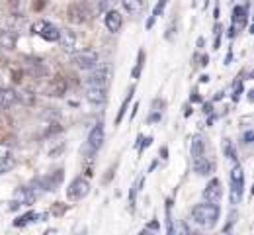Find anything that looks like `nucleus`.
<instances>
[{"instance_id": "1", "label": "nucleus", "mask_w": 254, "mask_h": 235, "mask_svg": "<svg viewBox=\"0 0 254 235\" xmlns=\"http://www.w3.org/2000/svg\"><path fill=\"white\" fill-rule=\"evenodd\" d=\"M191 220H193V224H197L199 228L211 230V228H215V224H217V220H219V206L213 204V202L197 204V206H193V210H191Z\"/></svg>"}, {"instance_id": "2", "label": "nucleus", "mask_w": 254, "mask_h": 235, "mask_svg": "<svg viewBox=\"0 0 254 235\" xmlns=\"http://www.w3.org/2000/svg\"><path fill=\"white\" fill-rule=\"evenodd\" d=\"M104 139H106V134H104V126H102V122H100L98 126L92 128V132L88 134L86 143L80 147V155H82L84 159H92L96 153L100 151V147H102Z\"/></svg>"}, {"instance_id": "3", "label": "nucleus", "mask_w": 254, "mask_h": 235, "mask_svg": "<svg viewBox=\"0 0 254 235\" xmlns=\"http://www.w3.org/2000/svg\"><path fill=\"white\" fill-rule=\"evenodd\" d=\"M66 18H68L70 24H76V26L86 24L90 20V8H88V4L84 0L82 2H72L66 8Z\"/></svg>"}, {"instance_id": "4", "label": "nucleus", "mask_w": 254, "mask_h": 235, "mask_svg": "<svg viewBox=\"0 0 254 235\" xmlns=\"http://www.w3.org/2000/svg\"><path fill=\"white\" fill-rule=\"evenodd\" d=\"M92 73L86 77L84 80V86L90 84V86H106L110 82V75H112V69L108 63H98L94 69H90Z\"/></svg>"}, {"instance_id": "5", "label": "nucleus", "mask_w": 254, "mask_h": 235, "mask_svg": "<svg viewBox=\"0 0 254 235\" xmlns=\"http://www.w3.org/2000/svg\"><path fill=\"white\" fill-rule=\"evenodd\" d=\"M32 32L39 37H43L45 41H59V35H61V30L47 22V20H35V24L32 26Z\"/></svg>"}, {"instance_id": "6", "label": "nucleus", "mask_w": 254, "mask_h": 235, "mask_svg": "<svg viewBox=\"0 0 254 235\" xmlns=\"http://www.w3.org/2000/svg\"><path fill=\"white\" fill-rule=\"evenodd\" d=\"M88 192H90V182H88V178L78 176V178H74V180L68 184V188H66V198L74 202L82 200V198L88 196Z\"/></svg>"}, {"instance_id": "7", "label": "nucleus", "mask_w": 254, "mask_h": 235, "mask_svg": "<svg viewBox=\"0 0 254 235\" xmlns=\"http://www.w3.org/2000/svg\"><path fill=\"white\" fill-rule=\"evenodd\" d=\"M72 61H74V65L78 69L90 71V69H94L100 63V53L96 49H82L80 53H74Z\"/></svg>"}, {"instance_id": "8", "label": "nucleus", "mask_w": 254, "mask_h": 235, "mask_svg": "<svg viewBox=\"0 0 254 235\" xmlns=\"http://www.w3.org/2000/svg\"><path fill=\"white\" fill-rule=\"evenodd\" d=\"M66 90H68V80L64 77H61V75L53 77L49 86H47V94L53 96V98H63L64 94H66Z\"/></svg>"}, {"instance_id": "9", "label": "nucleus", "mask_w": 254, "mask_h": 235, "mask_svg": "<svg viewBox=\"0 0 254 235\" xmlns=\"http://www.w3.org/2000/svg\"><path fill=\"white\" fill-rule=\"evenodd\" d=\"M84 96L90 104L100 106L108 98V90H106V86H90V84H86L84 86Z\"/></svg>"}, {"instance_id": "10", "label": "nucleus", "mask_w": 254, "mask_h": 235, "mask_svg": "<svg viewBox=\"0 0 254 235\" xmlns=\"http://www.w3.org/2000/svg\"><path fill=\"white\" fill-rule=\"evenodd\" d=\"M61 180H63V170L59 168V170H55V172H51L49 176H41V178H37L33 184H37V186H41L43 190H55L59 184H61Z\"/></svg>"}, {"instance_id": "11", "label": "nucleus", "mask_w": 254, "mask_h": 235, "mask_svg": "<svg viewBox=\"0 0 254 235\" xmlns=\"http://www.w3.org/2000/svg\"><path fill=\"white\" fill-rule=\"evenodd\" d=\"M221 192H223L221 180H219V178H211V180L207 182V186L203 188V200L217 204V202L221 200Z\"/></svg>"}, {"instance_id": "12", "label": "nucleus", "mask_w": 254, "mask_h": 235, "mask_svg": "<svg viewBox=\"0 0 254 235\" xmlns=\"http://www.w3.org/2000/svg\"><path fill=\"white\" fill-rule=\"evenodd\" d=\"M14 167V151L8 143H0V174Z\"/></svg>"}, {"instance_id": "13", "label": "nucleus", "mask_w": 254, "mask_h": 235, "mask_svg": "<svg viewBox=\"0 0 254 235\" xmlns=\"http://www.w3.org/2000/svg\"><path fill=\"white\" fill-rule=\"evenodd\" d=\"M106 28L112 32V34H118L120 30H122V26H124V18H122V14L118 12V10H108L106 12Z\"/></svg>"}, {"instance_id": "14", "label": "nucleus", "mask_w": 254, "mask_h": 235, "mask_svg": "<svg viewBox=\"0 0 254 235\" xmlns=\"http://www.w3.org/2000/svg\"><path fill=\"white\" fill-rule=\"evenodd\" d=\"M37 192L33 190V188H28V186H22V188H18L16 190V194H14V202L16 204H24V206H30V204H33V202L37 200Z\"/></svg>"}, {"instance_id": "15", "label": "nucleus", "mask_w": 254, "mask_h": 235, "mask_svg": "<svg viewBox=\"0 0 254 235\" xmlns=\"http://www.w3.org/2000/svg\"><path fill=\"white\" fill-rule=\"evenodd\" d=\"M59 43H61V49L64 53H74L76 49V34L72 30H63L61 35H59Z\"/></svg>"}, {"instance_id": "16", "label": "nucleus", "mask_w": 254, "mask_h": 235, "mask_svg": "<svg viewBox=\"0 0 254 235\" xmlns=\"http://www.w3.org/2000/svg\"><path fill=\"white\" fill-rule=\"evenodd\" d=\"M16 43H18V34L16 30H0V49H6V51H12L16 49Z\"/></svg>"}, {"instance_id": "17", "label": "nucleus", "mask_w": 254, "mask_h": 235, "mask_svg": "<svg viewBox=\"0 0 254 235\" xmlns=\"http://www.w3.org/2000/svg\"><path fill=\"white\" fill-rule=\"evenodd\" d=\"M213 161L211 159H207L205 155H201V157H197V159H193V170H195V174H199V176H207V174H211L213 172Z\"/></svg>"}, {"instance_id": "18", "label": "nucleus", "mask_w": 254, "mask_h": 235, "mask_svg": "<svg viewBox=\"0 0 254 235\" xmlns=\"http://www.w3.org/2000/svg\"><path fill=\"white\" fill-rule=\"evenodd\" d=\"M18 94H16V90L14 88H0V110H8V108H12L16 102H18Z\"/></svg>"}, {"instance_id": "19", "label": "nucleus", "mask_w": 254, "mask_h": 235, "mask_svg": "<svg viewBox=\"0 0 254 235\" xmlns=\"http://www.w3.org/2000/svg\"><path fill=\"white\" fill-rule=\"evenodd\" d=\"M190 153H191V159H197V157L205 155V139H203V135H193L191 137Z\"/></svg>"}, {"instance_id": "20", "label": "nucleus", "mask_w": 254, "mask_h": 235, "mask_svg": "<svg viewBox=\"0 0 254 235\" xmlns=\"http://www.w3.org/2000/svg\"><path fill=\"white\" fill-rule=\"evenodd\" d=\"M243 188H245V180H231V204L237 206L243 200Z\"/></svg>"}, {"instance_id": "21", "label": "nucleus", "mask_w": 254, "mask_h": 235, "mask_svg": "<svg viewBox=\"0 0 254 235\" xmlns=\"http://www.w3.org/2000/svg\"><path fill=\"white\" fill-rule=\"evenodd\" d=\"M122 4L129 16H139L145 8V0H122Z\"/></svg>"}, {"instance_id": "22", "label": "nucleus", "mask_w": 254, "mask_h": 235, "mask_svg": "<svg viewBox=\"0 0 254 235\" xmlns=\"http://www.w3.org/2000/svg\"><path fill=\"white\" fill-rule=\"evenodd\" d=\"M249 6H235L233 10V22L235 26L239 24V28H245L247 26V20H249Z\"/></svg>"}, {"instance_id": "23", "label": "nucleus", "mask_w": 254, "mask_h": 235, "mask_svg": "<svg viewBox=\"0 0 254 235\" xmlns=\"http://www.w3.org/2000/svg\"><path fill=\"white\" fill-rule=\"evenodd\" d=\"M28 73L35 77V78H43V77H47V69L43 63H39V61H33V63H28Z\"/></svg>"}, {"instance_id": "24", "label": "nucleus", "mask_w": 254, "mask_h": 235, "mask_svg": "<svg viewBox=\"0 0 254 235\" xmlns=\"http://www.w3.org/2000/svg\"><path fill=\"white\" fill-rule=\"evenodd\" d=\"M133 92H135V86H131V88H129V92H127V98L124 100L122 108H120V112H118L116 124H122V120H124V116H126V112H127V106H129V102H131V98H133Z\"/></svg>"}, {"instance_id": "25", "label": "nucleus", "mask_w": 254, "mask_h": 235, "mask_svg": "<svg viewBox=\"0 0 254 235\" xmlns=\"http://www.w3.org/2000/svg\"><path fill=\"white\" fill-rule=\"evenodd\" d=\"M35 218H37V214H35V212H28V214L20 216V218L14 222V226H16V228H24V226H28V224H30L32 220H35Z\"/></svg>"}, {"instance_id": "26", "label": "nucleus", "mask_w": 254, "mask_h": 235, "mask_svg": "<svg viewBox=\"0 0 254 235\" xmlns=\"http://www.w3.org/2000/svg\"><path fill=\"white\" fill-rule=\"evenodd\" d=\"M143 65H145V53L143 51H139V55H137V65H135V69H133V78H139L141 77V69H143Z\"/></svg>"}, {"instance_id": "27", "label": "nucleus", "mask_w": 254, "mask_h": 235, "mask_svg": "<svg viewBox=\"0 0 254 235\" xmlns=\"http://www.w3.org/2000/svg\"><path fill=\"white\" fill-rule=\"evenodd\" d=\"M114 4H116V0H96L98 12H108V10L114 8Z\"/></svg>"}, {"instance_id": "28", "label": "nucleus", "mask_w": 254, "mask_h": 235, "mask_svg": "<svg viewBox=\"0 0 254 235\" xmlns=\"http://www.w3.org/2000/svg\"><path fill=\"white\" fill-rule=\"evenodd\" d=\"M166 2H168V0H160L159 4H157V8H155V12H153V18H157L159 14H162V10H164V6H166Z\"/></svg>"}, {"instance_id": "29", "label": "nucleus", "mask_w": 254, "mask_h": 235, "mask_svg": "<svg viewBox=\"0 0 254 235\" xmlns=\"http://www.w3.org/2000/svg\"><path fill=\"white\" fill-rule=\"evenodd\" d=\"M241 92H243V82L239 80V82H237V86H235V94H233V98H235V100H239V98H241Z\"/></svg>"}, {"instance_id": "30", "label": "nucleus", "mask_w": 254, "mask_h": 235, "mask_svg": "<svg viewBox=\"0 0 254 235\" xmlns=\"http://www.w3.org/2000/svg\"><path fill=\"white\" fill-rule=\"evenodd\" d=\"M245 143H253V132H247L245 134Z\"/></svg>"}, {"instance_id": "31", "label": "nucleus", "mask_w": 254, "mask_h": 235, "mask_svg": "<svg viewBox=\"0 0 254 235\" xmlns=\"http://www.w3.org/2000/svg\"><path fill=\"white\" fill-rule=\"evenodd\" d=\"M0 88H2V80H0Z\"/></svg>"}]
</instances>
